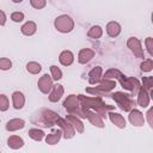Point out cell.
Wrapping results in <instances>:
<instances>
[{
  "label": "cell",
  "mask_w": 153,
  "mask_h": 153,
  "mask_svg": "<svg viewBox=\"0 0 153 153\" xmlns=\"http://www.w3.org/2000/svg\"><path fill=\"white\" fill-rule=\"evenodd\" d=\"M79 98V103L81 106V110H93L96 112H98L102 117H105L108 115L109 111L114 110L115 106L114 105H109L105 104L103 102V99L100 98V96H96V97H90V96H84V94H78Z\"/></svg>",
  "instance_id": "6da1fadb"
},
{
  "label": "cell",
  "mask_w": 153,
  "mask_h": 153,
  "mask_svg": "<svg viewBox=\"0 0 153 153\" xmlns=\"http://www.w3.org/2000/svg\"><path fill=\"white\" fill-rule=\"evenodd\" d=\"M97 86H93V87H87L86 88V92L88 93H92L93 96H102L104 93H108L110 92L111 90H114L116 87V81L115 80H111V79H105V78H102L99 80L98 84H96Z\"/></svg>",
  "instance_id": "7a4b0ae2"
},
{
  "label": "cell",
  "mask_w": 153,
  "mask_h": 153,
  "mask_svg": "<svg viewBox=\"0 0 153 153\" xmlns=\"http://www.w3.org/2000/svg\"><path fill=\"white\" fill-rule=\"evenodd\" d=\"M111 98L115 100V103L117 104V106L123 110V111H130L134 106H135V102L130 98V94L128 93H124V92H121V91H117L115 93L111 94Z\"/></svg>",
  "instance_id": "3957f363"
},
{
  "label": "cell",
  "mask_w": 153,
  "mask_h": 153,
  "mask_svg": "<svg viewBox=\"0 0 153 153\" xmlns=\"http://www.w3.org/2000/svg\"><path fill=\"white\" fill-rule=\"evenodd\" d=\"M63 106L65 109L72 114V115H75L78 117H81V118H85V115H84V111L81 110V106H80V103H79V98L76 94H69L65 102H63Z\"/></svg>",
  "instance_id": "277c9868"
},
{
  "label": "cell",
  "mask_w": 153,
  "mask_h": 153,
  "mask_svg": "<svg viewBox=\"0 0 153 153\" xmlns=\"http://www.w3.org/2000/svg\"><path fill=\"white\" fill-rule=\"evenodd\" d=\"M54 26L55 29L61 32V33H68L74 29V20L67 16V14H61L55 18L54 20Z\"/></svg>",
  "instance_id": "5b68a950"
},
{
  "label": "cell",
  "mask_w": 153,
  "mask_h": 153,
  "mask_svg": "<svg viewBox=\"0 0 153 153\" xmlns=\"http://www.w3.org/2000/svg\"><path fill=\"white\" fill-rule=\"evenodd\" d=\"M121 86L124 88V90H128L130 92H137L139 88L141 87V84L139 81V79L136 78H133V76H126V75H122L120 79H118Z\"/></svg>",
  "instance_id": "8992f818"
},
{
  "label": "cell",
  "mask_w": 153,
  "mask_h": 153,
  "mask_svg": "<svg viewBox=\"0 0 153 153\" xmlns=\"http://www.w3.org/2000/svg\"><path fill=\"white\" fill-rule=\"evenodd\" d=\"M127 47L130 49V51L134 54L135 57L137 59H143L145 57V53L141 45V42L139 38L136 37H129L127 41Z\"/></svg>",
  "instance_id": "52a82bcc"
},
{
  "label": "cell",
  "mask_w": 153,
  "mask_h": 153,
  "mask_svg": "<svg viewBox=\"0 0 153 153\" xmlns=\"http://www.w3.org/2000/svg\"><path fill=\"white\" fill-rule=\"evenodd\" d=\"M56 124L60 127V129L62 130V136L65 139H72L74 137L75 135V129L73 128V126L66 120V118H62V117H59Z\"/></svg>",
  "instance_id": "ba28073f"
},
{
  "label": "cell",
  "mask_w": 153,
  "mask_h": 153,
  "mask_svg": "<svg viewBox=\"0 0 153 153\" xmlns=\"http://www.w3.org/2000/svg\"><path fill=\"white\" fill-rule=\"evenodd\" d=\"M41 115H42V122H43L42 126H44V127L55 126L57 120H59V117H60L57 115V112H55V111H53L50 109H43Z\"/></svg>",
  "instance_id": "9c48e42d"
},
{
  "label": "cell",
  "mask_w": 153,
  "mask_h": 153,
  "mask_svg": "<svg viewBox=\"0 0 153 153\" xmlns=\"http://www.w3.org/2000/svg\"><path fill=\"white\" fill-rule=\"evenodd\" d=\"M84 115H85V118H87L90 121L91 124H93L94 127H98V128H104V121H103V117L93 111V110H90V109H86L84 110Z\"/></svg>",
  "instance_id": "30bf717a"
},
{
  "label": "cell",
  "mask_w": 153,
  "mask_h": 153,
  "mask_svg": "<svg viewBox=\"0 0 153 153\" xmlns=\"http://www.w3.org/2000/svg\"><path fill=\"white\" fill-rule=\"evenodd\" d=\"M53 85H54V84H53V78H51V75H48V74H43V75L38 79V81H37L38 90H39L42 93H44V94H48V93L50 92Z\"/></svg>",
  "instance_id": "8fae6325"
},
{
  "label": "cell",
  "mask_w": 153,
  "mask_h": 153,
  "mask_svg": "<svg viewBox=\"0 0 153 153\" xmlns=\"http://www.w3.org/2000/svg\"><path fill=\"white\" fill-rule=\"evenodd\" d=\"M129 122L134 127H142L145 124V117L143 114L137 109H131L129 111Z\"/></svg>",
  "instance_id": "7c38bea8"
},
{
  "label": "cell",
  "mask_w": 153,
  "mask_h": 153,
  "mask_svg": "<svg viewBox=\"0 0 153 153\" xmlns=\"http://www.w3.org/2000/svg\"><path fill=\"white\" fill-rule=\"evenodd\" d=\"M63 92H65V88H63L62 85H60V84L53 85L50 92L48 93V94H49L48 98H49V100H50L51 103H56V102H59V100L61 99V97L63 96Z\"/></svg>",
  "instance_id": "4fadbf2b"
},
{
  "label": "cell",
  "mask_w": 153,
  "mask_h": 153,
  "mask_svg": "<svg viewBox=\"0 0 153 153\" xmlns=\"http://www.w3.org/2000/svg\"><path fill=\"white\" fill-rule=\"evenodd\" d=\"M108 115H109V120H110L117 128H120V129H124V128H126L127 122H126V118H124L121 114L114 112V111L111 110V111L108 112Z\"/></svg>",
  "instance_id": "5bb4252c"
},
{
  "label": "cell",
  "mask_w": 153,
  "mask_h": 153,
  "mask_svg": "<svg viewBox=\"0 0 153 153\" xmlns=\"http://www.w3.org/2000/svg\"><path fill=\"white\" fill-rule=\"evenodd\" d=\"M102 78H103V69H102L100 66H96L88 72V82H90V85L98 84Z\"/></svg>",
  "instance_id": "9a60e30c"
},
{
  "label": "cell",
  "mask_w": 153,
  "mask_h": 153,
  "mask_svg": "<svg viewBox=\"0 0 153 153\" xmlns=\"http://www.w3.org/2000/svg\"><path fill=\"white\" fill-rule=\"evenodd\" d=\"M94 57V51L92 49H88V48H84L79 51L78 54V61L79 63L81 65H85V63H88Z\"/></svg>",
  "instance_id": "2e32d148"
},
{
  "label": "cell",
  "mask_w": 153,
  "mask_h": 153,
  "mask_svg": "<svg viewBox=\"0 0 153 153\" xmlns=\"http://www.w3.org/2000/svg\"><path fill=\"white\" fill-rule=\"evenodd\" d=\"M24 127H25V121L23 118H12L5 126L7 131H17L19 129H23Z\"/></svg>",
  "instance_id": "e0dca14e"
},
{
  "label": "cell",
  "mask_w": 153,
  "mask_h": 153,
  "mask_svg": "<svg viewBox=\"0 0 153 153\" xmlns=\"http://www.w3.org/2000/svg\"><path fill=\"white\" fill-rule=\"evenodd\" d=\"M137 104L141 106V108H147L148 105H149V102H151V96H149V93L145 90V88H142V87H140L139 88V91H137Z\"/></svg>",
  "instance_id": "ac0fdd59"
},
{
  "label": "cell",
  "mask_w": 153,
  "mask_h": 153,
  "mask_svg": "<svg viewBox=\"0 0 153 153\" xmlns=\"http://www.w3.org/2000/svg\"><path fill=\"white\" fill-rule=\"evenodd\" d=\"M66 120H67V121L73 126V128L75 129V131H76V133H82V131L85 130L84 123L81 122V120H80L78 116L69 114V115H67V116H66Z\"/></svg>",
  "instance_id": "d6986e66"
},
{
  "label": "cell",
  "mask_w": 153,
  "mask_h": 153,
  "mask_svg": "<svg viewBox=\"0 0 153 153\" xmlns=\"http://www.w3.org/2000/svg\"><path fill=\"white\" fill-rule=\"evenodd\" d=\"M12 104H13V108L17 109V110H20L23 109L24 104H25V97L23 94V92L20 91H14L12 93Z\"/></svg>",
  "instance_id": "ffe728a7"
},
{
  "label": "cell",
  "mask_w": 153,
  "mask_h": 153,
  "mask_svg": "<svg viewBox=\"0 0 153 153\" xmlns=\"http://www.w3.org/2000/svg\"><path fill=\"white\" fill-rule=\"evenodd\" d=\"M122 31L121 25L117 22H109L106 24V33L110 37H117Z\"/></svg>",
  "instance_id": "44dd1931"
},
{
  "label": "cell",
  "mask_w": 153,
  "mask_h": 153,
  "mask_svg": "<svg viewBox=\"0 0 153 153\" xmlns=\"http://www.w3.org/2000/svg\"><path fill=\"white\" fill-rule=\"evenodd\" d=\"M59 61L63 66H71L74 62V54L71 50H63L59 56Z\"/></svg>",
  "instance_id": "7402d4cb"
},
{
  "label": "cell",
  "mask_w": 153,
  "mask_h": 153,
  "mask_svg": "<svg viewBox=\"0 0 153 153\" xmlns=\"http://www.w3.org/2000/svg\"><path fill=\"white\" fill-rule=\"evenodd\" d=\"M7 146L11 149H19L24 146V140L18 135H11L7 139Z\"/></svg>",
  "instance_id": "603a6c76"
},
{
  "label": "cell",
  "mask_w": 153,
  "mask_h": 153,
  "mask_svg": "<svg viewBox=\"0 0 153 153\" xmlns=\"http://www.w3.org/2000/svg\"><path fill=\"white\" fill-rule=\"evenodd\" d=\"M20 31H22V33L25 35V36H32V35H35L36 31H37V25H36L35 22L29 20V22H26V23L20 27Z\"/></svg>",
  "instance_id": "cb8c5ba5"
},
{
  "label": "cell",
  "mask_w": 153,
  "mask_h": 153,
  "mask_svg": "<svg viewBox=\"0 0 153 153\" xmlns=\"http://www.w3.org/2000/svg\"><path fill=\"white\" fill-rule=\"evenodd\" d=\"M61 137H62V130L59 129V130L53 131L51 134H48V135L45 136V142H47L48 145H56V143L60 141Z\"/></svg>",
  "instance_id": "d4e9b609"
},
{
  "label": "cell",
  "mask_w": 153,
  "mask_h": 153,
  "mask_svg": "<svg viewBox=\"0 0 153 153\" xmlns=\"http://www.w3.org/2000/svg\"><path fill=\"white\" fill-rule=\"evenodd\" d=\"M87 36L92 39H98L103 36V29L99 26V25H93L88 29L87 31Z\"/></svg>",
  "instance_id": "484cf974"
},
{
  "label": "cell",
  "mask_w": 153,
  "mask_h": 153,
  "mask_svg": "<svg viewBox=\"0 0 153 153\" xmlns=\"http://www.w3.org/2000/svg\"><path fill=\"white\" fill-rule=\"evenodd\" d=\"M122 75H123V73H122L120 69H117V68H109V69L104 73L103 78H105V79H111V80H118Z\"/></svg>",
  "instance_id": "4316f807"
},
{
  "label": "cell",
  "mask_w": 153,
  "mask_h": 153,
  "mask_svg": "<svg viewBox=\"0 0 153 153\" xmlns=\"http://www.w3.org/2000/svg\"><path fill=\"white\" fill-rule=\"evenodd\" d=\"M141 87L145 88L149 93V96L152 98L153 97V76H143Z\"/></svg>",
  "instance_id": "83f0119b"
},
{
  "label": "cell",
  "mask_w": 153,
  "mask_h": 153,
  "mask_svg": "<svg viewBox=\"0 0 153 153\" xmlns=\"http://www.w3.org/2000/svg\"><path fill=\"white\" fill-rule=\"evenodd\" d=\"M27 134H29V136H30L32 140H35V141H41V140H43V137H44V131H43L42 129H38V128H31V129L27 131Z\"/></svg>",
  "instance_id": "f1b7e54d"
},
{
  "label": "cell",
  "mask_w": 153,
  "mask_h": 153,
  "mask_svg": "<svg viewBox=\"0 0 153 153\" xmlns=\"http://www.w3.org/2000/svg\"><path fill=\"white\" fill-rule=\"evenodd\" d=\"M26 71L31 74H38L42 71V66L36 61H30L26 63Z\"/></svg>",
  "instance_id": "f546056e"
},
{
  "label": "cell",
  "mask_w": 153,
  "mask_h": 153,
  "mask_svg": "<svg viewBox=\"0 0 153 153\" xmlns=\"http://www.w3.org/2000/svg\"><path fill=\"white\" fill-rule=\"evenodd\" d=\"M50 75H51V78H53V80L57 81V80H60V79L62 78V71H61L57 66L51 65V66H50Z\"/></svg>",
  "instance_id": "4dcf8cb0"
},
{
  "label": "cell",
  "mask_w": 153,
  "mask_h": 153,
  "mask_svg": "<svg viewBox=\"0 0 153 153\" xmlns=\"http://www.w3.org/2000/svg\"><path fill=\"white\" fill-rule=\"evenodd\" d=\"M140 68L142 72H151L153 69V60L152 59H146L141 62Z\"/></svg>",
  "instance_id": "1f68e13d"
},
{
  "label": "cell",
  "mask_w": 153,
  "mask_h": 153,
  "mask_svg": "<svg viewBox=\"0 0 153 153\" xmlns=\"http://www.w3.org/2000/svg\"><path fill=\"white\" fill-rule=\"evenodd\" d=\"M12 68V61L8 57H0V69L8 71Z\"/></svg>",
  "instance_id": "d6a6232c"
},
{
  "label": "cell",
  "mask_w": 153,
  "mask_h": 153,
  "mask_svg": "<svg viewBox=\"0 0 153 153\" xmlns=\"http://www.w3.org/2000/svg\"><path fill=\"white\" fill-rule=\"evenodd\" d=\"M10 108V102L6 94H0V111H7Z\"/></svg>",
  "instance_id": "836d02e7"
},
{
  "label": "cell",
  "mask_w": 153,
  "mask_h": 153,
  "mask_svg": "<svg viewBox=\"0 0 153 153\" xmlns=\"http://www.w3.org/2000/svg\"><path fill=\"white\" fill-rule=\"evenodd\" d=\"M30 5L36 10H42L47 5V0H30Z\"/></svg>",
  "instance_id": "e575fe53"
},
{
  "label": "cell",
  "mask_w": 153,
  "mask_h": 153,
  "mask_svg": "<svg viewBox=\"0 0 153 153\" xmlns=\"http://www.w3.org/2000/svg\"><path fill=\"white\" fill-rule=\"evenodd\" d=\"M23 19H24V13L23 12L17 11V12H13L11 14V20L14 22V23H20V22H23Z\"/></svg>",
  "instance_id": "d590c367"
},
{
  "label": "cell",
  "mask_w": 153,
  "mask_h": 153,
  "mask_svg": "<svg viewBox=\"0 0 153 153\" xmlns=\"http://www.w3.org/2000/svg\"><path fill=\"white\" fill-rule=\"evenodd\" d=\"M145 45L147 48V51L151 56H153V38L152 37H147L145 39Z\"/></svg>",
  "instance_id": "8d00e7d4"
},
{
  "label": "cell",
  "mask_w": 153,
  "mask_h": 153,
  "mask_svg": "<svg viewBox=\"0 0 153 153\" xmlns=\"http://www.w3.org/2000/svg\"><path fill=\"white\" fill-rule=\"evenodd\" d=\"M147 120H148V124H149V127L152 128L153 127V109L151 108L148 111H147Z\"/></svg>",
  "instance_id": "74e56055"
},
{
  "label": "cell",
  "mask_w": 153,
  "mask_h": 153,
  "mask_svg": "<svg viewBox=\"0 0 153 153\" xmlns=\"http://www.w3.org/2000/svg\"><path fill=\"white\" fill-rule=\"evenodd\" d=\"M6 13L2 11V10H0V25L2 26V25H5L6 24Z\"/></svg>",
  "instance_id": "f35d334b"
},
{
  "label": "cell",
  "mask_w": 153,
  "mask_h": 153,
  "mask_svg": "<svg viewBox=\"0 0 153 153\" xmlns=\"http://www.w3.org/2000/svg\"><path fill=\"white\" fill-rule=\"evenodd\" d=\"M23 0H12V2H14V4H20Z\"/></svg>",
  "instance_id": "ab89813d"
}]
</instances>
